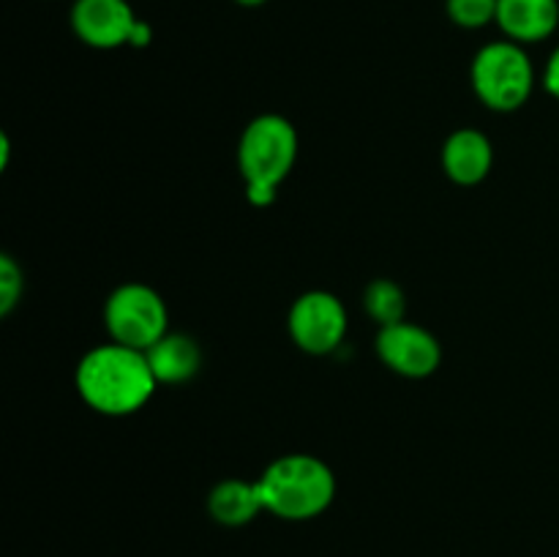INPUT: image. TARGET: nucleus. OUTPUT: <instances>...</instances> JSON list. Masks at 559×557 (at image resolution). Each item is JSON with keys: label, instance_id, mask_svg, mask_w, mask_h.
Masks as SVG:
<instances>
[{"label": "nucleus", "instance_id": "4", "mask_svg": "<svg viewBox=\"0 0 559 557\" xmlns=\"http://www.w3.org/2000/svg\"><path fill=\"white\" fill-rule=\"evenodd\" d=\"M473 91L480 102L497 112H513L524 107L535 87V69L522 44L491 42L475 55L469 69Z\"/></svg>", "mask_w": 559, "mask_h": 557}, {"label": "nucleus", "instance_id": "6", "mask_svg": "<svg viewBox=\"0 0 559 557\" xmlns=\"http://www.w3.org/2000/svg\"><path fill=\"white\" fill-rule=\"evenodd\" d=\"M289 336L304 353L328 355L347 336V309L325 289L304 293L289 309Z\"/></svg>", "mask_w": 559, "mask_h": 557}, {"label": "nucleus", "instance_id": "14", "mask_svg": "<svg viewBox=\"0 0 559 557\" xmlns=\"http://www.w3.org/2000/svg\"><path fill=\"white\" fill-rule=\"evenodd\" d=\"M448 16L453 25L478 31L489 22H497V0H448Z\"/></svg>", "mask_w": 559, "mask_h": 557}, {"label": "nucleus", "instance_id": "11", "mask_svg": "<svg viewBox=\"0 0 559 557\" xmlns=\"http://www.w3.org/2000/svg\"><path fill=\"white\" fill-rule=\"evenodd\" d=\"M145 358L151 364L153 377L167 386H178V382L191 380L200 371L202 355L200 347L186 333H164L151 349H145Z\"/></svg>", "mask_w": 559, "mask_h": 557}, {"label": "nucleus", "instance_id": "16", "mask_svg": "<svg viewBox=\"0 0 559 557\" xmlns=\"http://www.w3.org/2000/svg\"><path fill=\"white\" fill-rule=\"evenodd\" d=\"M544 85L546 91L551 93V96L559 102V47L551 52L549 63H546V71H544Z\"/></svg>", "mask_w": 559, "mask_h": 557}, {"label": "nucleus", "instance_id": "2", "mask_svg": "<svg viewBox=\"0 0 559 557\" xmlns=\"http://www.w3.org/2000/svg\"><path fill=\"white\" fill-rule=\"evenodd\" d=\"M257 486L265 511L289 522L320 517L336 497V475L311 453H289L276 459L257 478Z\"/></svg>", "mask_w": 559, "mask_h": 557}, {"label": "nucleus", "instance_id": "15", "mask_svg": "<svg viewBox=\"0 0 559 557\" xmlns=\"http://www.w3.org/2000/svg\"><path fill=\"white\" fill-rule=\"evenodd\" d=\"M22 295V271L9 254L0 257V315H9Z\"/></svg>", "mask_w": 559, "mask_h": 557}, {"label": "nucleus", "instance_id": "7", "mask_svg": "<svg viewBox=\"0 0 559 557\" xmlns=\"http://www.w3.org/2000/svg\"><path fill=\"white\" fill-rule=\"evenodd\" d=\"M377 355L388 369L404 377H429L435 375L442 360V347L435 333L415 322H396V325L380 328L377 333Z\"/></svg>", "mask_w": 559, "mask_h": 557}, {"label": "nucleus", "instance_id": "3", "mask_svg": "<svg viewBox=\"0 0 559 557\" xmlns=\"http://www.w3.org/2000/svg\"><path fill=\"white\" fill-rule=\"evenodd\" d=\"M298 158V131L284 115H260L246 126L238 145L240 173L251 205L267 208L276 202L278 186L293 173Z\"/></svg>", "mask_w": 559, "mask_h": 557}, {"label": "nucleus", "instance_id": "13", "mask_svg": "<svg viewBox=\"0 0 559 557\" xmlns=\"http://www.w3.org/2000/svg\"><path fill=\"white\" fill-rule=\"evenodd\" d=\"M366 315L377 322L380 328L396 325L404 320V311H407V298H404V289L399 287L391 278H377L366 287L364 295Z\"/></svg>", "mask_w": 559, "mask_h": 557}, {"label": "nucleus", "instance_id": "5", "mask_svg": "<svg viewBox=\"0 0 559 557\" xmlns=\"http://www.w3.org/2000/svg\"><path fill=\"white\" fill-rule=\"evenodd\" d=\"M167 304L153 287L140 282L120 284L104 306V325L112 342L151 349L167 333Z\"/></svg>", "mask_w": 559, "mask_h": 557}, {"label": "nucleus", "instance_id": "17", "mask_svg": "<svg viewBox=\"0 0 559 557\" xmlns=\"http://www.w3.org/2000/svg\"><path fill=\"white\" fill-rule=\"evenodd\" d=\"M235 3H238V5H249V9H254V5L267 3V0H235Z\"/></svg>", "mask_w": 559, "mask_h": 557}, {"label": "nucleus", "instance_id": "9", "mask_svg": "<svg viewBox=\"0 0 559 557\" xmlns=\"http://www.w3.org/2000/svg\"><path fill=\"white\" fill-rule=\"evenodd\" d=\"M497 25L522 47L544 42L559 27V0H497Z\"/></svg>", "mask_w": 559, "mask_h": 557}, {"label": "nucleus", "instance_id": "1", "mask_svg": "<svg viewBox=\"0 0 559 557\" xmlns=\"http://www.w3.org/2000/svg\"><path fill=\"white\" fill-rule=\"evenodd\" d=\"M156 386L158 380L145 353L118 342L93 347L76 366V391L82 402L112 418L145 407Z\"/></svg>", "mask_w": 559, "mask_h": 557}, {"label": "nucleus", "instance_id": "8", "mask_svg": "<svg viewBox=\"0 0 559 557\" xmlns=\"http://www.w3.org/2000/svg\"><path fill=\"white\" fill-rule=\"evenodd\" d=\"M71 27L87 47L115 49L131 44L140 20L129 0H76L71 5Z\"/></svg>", "mask_w": 559, "mask_h": 557}, {"label": "nucleus", "instance_id": "12", "mask_svg": "<svg viewBox=\"0 0 559 557\" xmlns=\"http://www.w3.org/2000/svg\"><path fill=\"white\" fill-rule=\"evenodd\" d=\"M207 511L224 528H243L251 519H257V513L265 511V506H262L257 481L229 478L213 486L211 497H207Z\"/></svg>", "mask_w": 559, "mask_h": 557}, {"label": "nucleus", "instance_id": "10", "mask_svg": "<svg viewBox=\"0 0 559 557\" xmlns=\"http://www.w3.org/2000/svg\"><path fill=\"white\" fill-rule=\"evenodd\" d=\"M495 151H491L489 137L478 129H459L448 137L442 147V167L448 178L459 186H475L491 173Z\"/></svg>", "mask_w": 559, "mask_h": 557}]
</instances>
